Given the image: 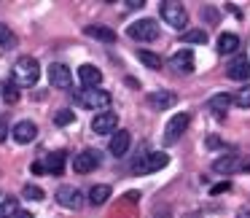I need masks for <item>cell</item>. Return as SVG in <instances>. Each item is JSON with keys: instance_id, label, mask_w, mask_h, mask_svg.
I'll list each match as a JSON object with an SVG mask.
<instances>
[{"instance_id": "ac0fdd59", "label": "cell", "mask_w": 250, "mask_h": 218, "mask_svg": "<svg viewBox=\"0 0 250 218\" xmlns=\"http://www.w3.org/2000/svg\"><path fill=\"white\" fill-rule=\"evenodd\" d=\"M86 35H89V38L103 41V44H113V41H116V33H113L110 27H103V24H89V27H86Z\"/></svg>"}, {"instance_id": "4316f807", "label": "cell", "mask_w": 250, "mask_h": 218, "mask_svg": "<svg viewBox=\"0 0 250 218\" xmlns=\"http://www.w3.org/2000/svg\"><path fill=\"white\" fill-rule=\"evenodd\" d=\"M183 41L186 44H207V33L205 30H188V33H183Z\"/></svg>"}, {"instance_id": "ba28073f", "label": "cell", "mask_w": 250, "mask_h": 218, "mask_svg": "<svg viewBox=\"0 0 250 218\" xmlns=\"http://www.w3.org/2000/svg\"><path fill=\"white\" fill-rule=\"evenodd\" d=\"M212 170H215V173H223V175L239 173V170H248L250 173V162H242V156H237V153H229V156L215 159V162H212Z\"/></svg>"}, {"instance_id": "f1b7e54d", "label": "cell", "mask_w": 250, "mask_h": 218, "mask_svg": "<svg viewBox=\"0 0 250 218\" xmlns=\"http://www.w3.org/2000/svg\"><path fill=\"white\" fill-rule=\"evenodd\" d=\"M22 194L24 196H27V199H35V202H41V199H43V189H38V186H33V183H27V186H24V189H22Z\"/></svg>"}, {"instance_id": "8fae6325", "label": "cell", "mask_w": 250, "mask_h": 218, "mask_svg": "<svg viewBox=\"0 0 250 218\" xmlns=\"http://www.w3.org/2000/svg\"><path fill=\"white\" fill-rule=\"evenodd\" d=\"M49 84H51V87H57V89H70V84H73L70 67L62 65V62L49 65Z\"/></svg>"}, {"instance_id": "ffe728a7", "label": "cell", "mask_w": 250, "mask_h": 218, "mask_svg": "<svg viewBox=\"0 0 250 218\" xmlns=\"http://www.w3.org/2000/svg\"><path fill=\"white\" fill-rule=\"evenodd\" d=\"M172 103H175V94L172 92H153V94H148V105H151V108H156V110L169 108Z\"/></svg>"}, {"instance_id": "d6a6232c", "label": "cell", "mask_w": 250, "mask_h": 218, "mask_svg": "<svg viewBox=\"0 0 250 218\" xmlns=\"http://www.w3.org/2000/svg\"><path fill=\"white\" fill-rule=\"evenodd\" d=\"M14 218H33V213H27V210H17V216Z\"/></svg>"}, {"instance_id": "d4e9b609", "label": "cell", "mask_w": 250, "mask_h": 218, "mask_svg": "<svg viewBox=\"0 0 250 218\" xmlns=\"http://www.w3.org/2000/svg\"><path fill=\"white\" fill-rule=\"evenodd\" d=\"M231 103L237 105V108H250V84L242 87L237 94H231Z\"/></svg>"}, {"instance_id": "484cf974", "label": "cell", "mask_w": 250, "mask_h": 218, "mask_svg": "<svg viewBox=\"0 0 250 218\" xmlns=\"http://www.w3.org/2000/svg\"><path fill=\"white\" fill-rule=\"evenodd\" d=\"M0 46H3V49H14V46H17V35H14L3 22H0Z\"/></svg>"}, {"instance_id": "7402d4cb", "label": "cell", "mask_w": 250, "mask_h": 218, "mask_svg": "<svg viewBox=\"0 0 250 218\" xmlns=\"http://www.w3.org/2000/svg\"><path fill=\"white\" fill-rule=\"evenodd\" d=\"M110 194H113L110 186H92V191H89V202H92V205H105V202L110 199Z\"/></svg>"}, {"instance_id": "8d00e7d4", "label": "cell", "mask_w": 250, "mask_h": 218, "mask_svg": "<svg viewBox=\"0 0 250 218\" xmlns=\"http://www.w3.org/2000/svg\"><path fill=\"white\" fill-rule=\"evenodd\" d=\"M237 218H250V207H248V210H239Z\"/></svg>"}, {"instance_id": "1f68e13d", "label": "cell", "mask_w": 250, "mask_h": 218, "mask_svg": "<svg viewBox=\"0 0 250 218\" xmlns=\"http://www.w3.org/2000/svg\"><path fill=\"white\" fill-rule=\"evenodd\" d=\"M221 191H229V183H218L210 189V194H221Z\"/></svg>"}, {"instance_id": "4dcf8cb0", "label": "cell", "mask_w": 250, "mask_h": 218, "mask_svg": "<svg viewBox=\"0 0 250 218\" xmlns=\"http://www.w3.org/2000/svg\"><path fill=\"white\" fill-rule=\"evenodd\" d=\"M6 135H8V121H6V119H0V143L6 140Z\"/></svg>"}, {"instance_id": "83f0119b", "label": "cell", "mask_w": 250, "mask_h": 218, "mask_svg": "<svg viewBox=\"0 0 250 218\" xmlns=\"http://www.w3.org/2000/svg\"><path fill=\"white\" fill-rule=\"evenodd\" d=\"M73 119H76V113H73L70 108H62V110H57V116H54V124L65 127V124H73Z\"/></svg>"}, {"instance_id": "3957f363", "label": "cell", "mask_w": 250, "mask_h": 218, "mask_svg": "<svg viewBox=\"0 0 250 218\" xmlns=\"http://www.w3.org/2000/svg\"><path fill=\"white\" fill-rule=\"evenodd\" d=\"M76 103L86 110H105L110 105V94L105 89H83L76 94Z\"/></svg>"}, {"instance_id": "d6986e66", "label": "cell", "mask_w": 250, "mask_h": 218, "mask_svg": "<svg viewBox=\"0 0 250 218\" xmlns=\"http://www.w3.org/2000/svg\"><path fill=\"white\" fill-rule=\"evenodd\" d=\"M229 105H231V94H226V92H221V94H215V97L210 100V110H212V116H226V110H229Z\"/></svg>"}, {"instance_id": "603a6c76", "label": "cell", "mask_w": 250, "mask_h": 218, "mask_svg": "<svg viewBox=\"0 0 250 218\" xmlns=\"http://www.w3.org/2000/svg\"><path fill=\"white\" fill-rule=\"evenodd\" d=\"M19 210V202L17 196H6V199H0V218H14Z\"/></svg>"}, {"instance_id": "5b68a950", "label": "cell", "mask_w": 250, "mask_h": 218, "mask_svg": "<svg viewBox=\"0 0 250 218\" xmlns=\"http://www.w3.org/2000/svg\"><path fill=\"white\" fill-rule=\"evenodd\" d=\"M159 33L156 22L153 19H137V22H132L129 27H126V35H129L132 41H153Z\"/></svg>"}, {"instance_id": "4fadbf2b", "label": "cell", "mask_w": 250, "mask_h": 218, "mask_svg": "<svg viewBox=\"0 0 250 218\" xmlns=\"http://www.w3.org/2000/svg\"><path fill=\"white\" fill-rule=\"evenodd\" d=\"M169 67H172L175 73H183V76H188V73H194V54L186 49L175 51L172 57H169Z\"/></svg>"}, {"instance_id": "9c48e42d", "label": "cell", "mask_w": 250, "mask_h": 218, "mask_svg": "<svg viewBox=\"0 0 250 218\" xmlns=\"http://www.w3.org/2000/svg\"><path fill=\"white\" fill-rule=\"evenodd\" d=\"M188 121H191V113H178V116H172V119L167 121V127H164V140H167V143H175L186 130H188Z\"/></svg>"}, {"instance_id": "9a60e30c", "label": "cell", "mask_w": 250, "mask_h": 218, "mask_svg": "<svg viewBox=\"0 0 250 218\" xmlns=\"http://www.w3.org/2000/svg\"><path fill=\"white\" fill-rule=\"evenodd\" d=\"M129 143H132V135H129V132H126V130H116L113 137H110L108 151L113 153L116 159H119V156H124V153L129 151Z\"/></svg>"}, {"instance_id": "7c38bea8", "label": "cell", "mask_w": 250, "mask_h": 218, "mask_svg": "<svg viewBox=\"0 0 250 218\" xmlns=\"http://www.w3.org/2000/svg\"><path fill=\"white\" fill-rule=\"evenodd\" d=\"M97 164H100V153L97 151H81L76 159H73V170L76 173H81V175H86V173H92V170H97Z\"/></svg>"}, {"instance_id": "cb8c5ba5", "label": "cell", "mask_w": 250, "mask_h": 218, "mask_svg": "<svg viewBox=\"0 0 250 218\" xmlns=\"http://www.w3.org/2000/svg\"><path fill=\"white\" fill-rule=\"evenodd\" d=\"M137 60H140L146 67H151V70H159V67H162V60H159V54H153V51H148V49L137 51Z\"/></svg>"}, {"instance_id": "d590c367", "label": "cell", "mask_w": 250, "mask_h": 218, "mask_svg": "<svg viewBox=\"0 0 250 218\" xmlns=\"http://www.w3.org/2000/svg\"><path fill=\"white\" fill-rule=\"evenodd\" d=\"M126 199H129V202L135 199V202H137V199H140V194H137V191H129V194H126Z\"/></svg>"}, {"instance_id": "f546056e", "label": "cell", "mask_w": 250, "mask_h": 218, "mask_svg": "<svg viewBox=\"0 0 250 218\" xmlns=\"http://www.w3.org/2000/svg\"><path fill=\"white\" fill-rule=\"evenodd\" d=\"M3 100H6V103H17L19 100V89H17V84H6V87H3Z\"/></svg>"}, {"instance_id": "44dd1931", "label": "cell", "mask_w": 250, "mask_h": 218, "mask_svg": "<svg viewBox=\"0 0 250 218\" xmlns=\"http://www.w3.org/2000/svg\"><path fill=\"white\" fill-rule=\"evenodd\" d=\"M218 51H221V54H234V51H239V38L234 33H223L221 38H218Z\"/></svg>"}, {"instance_id": "e575fe53", "label": "cell", "mask_w": 250, "mask_h": 218, "mask_svg": "<svg viewBox=\"0 0 250 218\" xmlns=\"http://www.w3.org/2000/svg\"><path fill=\"white\" fill-rule=\"evenodd\" d=\"M153 218H172V216H169V210H159Z\"/></svg>"}, {"instance_id": "7a4b0ae2", "label": "cell", "mask_w": 250, "mask_h": 218, "mask_svg": "<svg viewBox=\"0 0 250 218\" xmlns=\"http://www.w3.org/2000/svg\"><path fill=\"white\" fill-rule=\"evenodd\" d=\"M169 164V156L164 151H153V153H146V156L135 159L132 164V173L135 175H148V173H156V170H164Z\"/></svg>"}, {"instance_id": "30bf717a", "label": "cell", "mask_w": 250, "mask_h": 218, "mask_svg": "<svg viewBox=\"0 0 250 218\" xmlns=\"http://www.w3.org/2000/svg\"><path fill=\"white\" fill-rule=\"evenodd\" d=\"M116 127H119V116H116L113 110H103V113H97L92 119V130L97 132V135H113Z\"/></svg>"}, {"instance_id": "52a82bcc", "label": "cell", "mask_w": 250, "mask_h": 218, "mask_svg": "<svg viewBox=\"0 0 250 218\" xmlns=\"http://www.w3.org/2000/svg\"><path fill=\"white\" fill-rule=\"evenodd\" d=\"M57 202L67 210H81L83 207V194L76 189V186H60L57 189Z\"/></svg>"}, {"instance_id": "6da1fadb", "label": "cell", "mask_w": 250, "mask_h": 218, "mask_svg": "<svg viewBox=\"0 0 250 218\" xmlns=\"http://www.w3.org/2000/svg\"><path fill=\"white\" fill-rule=\"evenodd\" d=\"M11 78H14V84H19V87H35L38 78H41L38 60H35V57H19V60L14 62Z\"/></svg>"}, {"instance_id": "836d02e7", "label": "cell", "mask_w": 250, "mask_h": 218, "mask_svg": "<svg viewBox=\"0 0 250 218\" xmlns=\"http://www.w3.org/2000/svg\"><path fill=\"white\" fill-rule=\"evenodd\" d=\"M33 173H35V175H41V173H46V170H43V164H38V162H35V164H33Z\"/></svg>"}, {"instance_id": "74e56055", "label": "cell", "mask_w": 250, "mask_h": 218, "mask_svg": "<svg viewBox=\"0 0 250 218\" xmlns=\"http://www.w3.org/2000/svg\"><path fill=\"white\" fill-rule=\"evenodd\" d=\"M186 218H202V216H199V213H188Z\"/></svg>"}, {"instance_id": "8992f818", "label": "cell", "mask_w": 250, "mask_h": 218, "mask_svg": "<svg viewBox=\"0 0 250 218\" xmlns=\"http://www.w3.org/2000/svg\"><path fill=\"white\" fill-rule=\"evenodd\" d=\"M226 76L231 81H250V60L245 54H234L226 65Z\"/></svg>"}, {"instance_id": "277c9868", "label": "cell", "mask_w": 250, "mask_h": 218, "mask_svg": "<svg viewBox=\"0 0 250 218\" xmlns=\"http://www.w3.org/2000/svg\"><path fill=\"white\" fill-rule=\"evenodd\" d=\"M159 14H162V19L169 24V27H175V30H183L186 24H188V14H186V8L180 6V3H172V0H164L162 6H159Z\"/></svg>"}, {"instance_id": "2e32d148", "label": "cell", "mask_w": 250, "mask_h": 218, "mask_svg": "<svg viewBox=\"0 0 250 218\" xmlns=\"http://www.w3.org/2000/svg\"><path fill=\"white\" fill-rule=\"evenodd\" d=\"M78 78H81V84L86 89H100V84H103V73L94 65H81L78 67Z\"/></svg>"}, {"instance_id": "5bb4252c", "label": "cell", "mask_w": 250, "mask_h": 218, "mask_svg": "<svg viewBox=\"0 0 250 218\" xmlns=\"http://www.w3.org/2000/svg\"><path fill=\"white\" fill-rule=\"evenodd\" d=\"M11 135H14V140L17 143H22V146H27V143H33L35 137H38V127L33 124V121H17L14 124V130H11Z\"/></svg>"}, {"instance_id": "e0dca14e", "label": "cell", "mask_w": 250, "mask_h": 218, "mask_svg": "<svg viewBox=\"0 0 250 218\" xmlns=\"http://www.w3.org/2000/svg\"><path fill=\"white\" fill-rule=\"evenodd\" d=\"M65 159H67V153H65V151H54V153H49V159H46L43 170H46V173H51V175H62V173H65Z\"/></svg>"}]
</instances>
